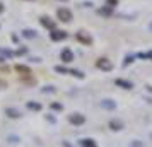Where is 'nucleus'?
Here are the masks:
<instances>
[{"label": "nucleus", "mask_w": 152, "mask_h": 147, "mask_svg": "<svg viewBox=\"0 0 152 147\" xmlns=\"http://www.w3.org/2000/svg\"><path fill=\"white\" fill-rule=\"evenodd\" d=\"M56 15H58V19L63 22H69L70 19H72V12H70L69 9H58V12H56Z\"/></svg>", "instance_id": "obj_1"}, {"label": "nucleus", "mask_w": 152, "mask_h": 147, "mask_svg": "<svg viewBox=\"0 0 152 147\" xmlns=\"http://www.w3.org/2000/svg\"><path fill=\"white\" fill-rule=\"evenodd\" d=\"M60 58H62V62L70 63L72 60H74V53H72V51H70L69 48H67V50H63V51H62V55H60Z\"/></svg>", "instance_id": "obj_2"}, {"label": "nucleus", "mask_w": 152, "mask_h": 147, "mask_svg": "<svg viewBox=\"0 0 152 147\" xmlns=\"http://www.w3.org/2000/svg\"><path fill=\"white\" fill-rule=\"evenodd\" d=\"M96 65H97L101 70H111V62L108 60V58H99Z\"/></svg>", "instance_id": "obj_3"}, {"label": "nucleus", "mask_w": 152, "mask_h": 147, "mask_svg": "<svg viewBox=\"0 0 152 147\" xmlns=\"http://www.w3.org/2000/svg\"><path fill=\"white\" fill-rule=\"evenodd\" d=\"M50 36H51L53 41H62V39L67 38V33H65V31H55V29H53V33H51Z\"/></svg>", "instance_id": "obj_4"}, {"label": "nucleus", "mask_w": 152, "mask_h": 147, "mask_svg": "<svg viewBox=\"0 0 152 147\" xmlns=\"http://www.w3.org/2000/svg\"><path fill=\"white\" fill-rule=\"evenodd\" d=\"M70 123H74V125H82L84 121H86V118H84L82 115H79V113H75V115H72L70 116Z\"/></svg>", "instance_id": "obj_5"}, {"label": "nucleus", "mask_w": 152, "mask_h": 147, "mask_svg": "<svg viewBox=\"0 0 152 147\" xmlns=\"http://www.w3.org/2000/svg\"><path fill=\"white\" fill-rule=\"evenodd\" d=\"M77 39H79L80 43H84V45H91V43H92V39H91L89 36L84 34L82 31H80V33H77Z\"/></svg>", "instance_id": "obj_6"}, {"label": "nucleus", "mask_w": 152, "mask_h": 147, "mask_svg": "<svg viewBox=\"0 0 152 147\" xmlns=\"http://www.w3.org/2000/svg\"><path fill=\"white\" fill-rule=\"evenodd\" d=\"M15 72H19L21 75H29V74H31V70H29L26 65H15Z\"/></svg>", "instance_id": "obj_7"}, {"label": "nucleus", "mask_w": 152, "mask_h": 147, "mask_svg": "<svg viewBox=\"0 0 152 147\" xmlns=\"http://www.w3.org/2000/svg\"><path fill=\"white\" fill-rule=\"evenodd\" d=\"M41 24L48 29H55V22L50 21V17H41Z\"/></svg>", "instance_id": "obj_8"}, {"label": "nucleus", "mask_w": 152, "mask_h": 147, "mask_svg": "<svg viewBox=\"0 0 152 147\" xmlns=\"http://www.w3.org/2000/svg\"><path fill=\"white\" fill-rule=\"evenodd\" d=\"M82 147H97V146H96V142H94V140L86 139V140H82Z\"/></svg>", "instance_id": "obj_9"}, {"label": "nucleus", "mask_w": 152, "mask_h": 147, "mask_svg": "<svg viewBox=\"0 0 152 147\" xmlns=\"http://www.w3.org/2000/svg\"><path fill=\"white\" fill-rule=\"evenodd\" d=\"M116 84H118V86H123L125 89H130V87H132L130 82H125V80H121V79H118V80H116Z\"/></svg>", "instance_id": "obj_10"}, {"label": "nucleus", "mask_w": 152, "mask_h": 147, "mask_svg": "<svg viewBox=\"0 0 152 147\" xmlns=\"http://www.w3.org/2000/svg\"><path fill=\"white\" fill-rule=\"evenodd\" d=\"M28 108L29 110H41V105H38V103H28Z\"/></svg>", "instance_id": "obj_11"}, {"label": "nucleus", "mask_w": 152, "mask_h": 147, "mask_svg": "<svg viewBox=\"0 0 152 147\" xmlns=\"http://www.w3.org/2000/svg\"><path fill=\"white\" fill-rule=\"evenodd\" d=\"M7 113H9V116H12V118H17L19 116V113L15 111V110H7Z\"/></svg>", "instance_id": "obj_12"}, {"label": "nucleus", "mask_w": 152, "mask_h": 147, "mask_svg": "<svg viewBox=\"0 0 152 147\" xmlns=\"http://www.w3.org/2000/svg\"><path fill=\"white\" fill-rule=\"evenodd\" d=\"M110 125L113 127V130H120V127H121V123H118V121H111Z\"/></svg>", "instance_id": "obj_13"}, {"label": "nucleus", "mask_w": 152, "mask_h": 147, "mask_svg": "<svg viewBox=\"0 0 152 147\" xmlns=\"http://www.w3.org/2000/svg\"><path fill=\"white\" fill-rule=\"evenodd\" d=\"M51 108H53V110H62V106H60V105H55V103L51 105Z\"/></svg>", "instance_id": "obj_14"}, {"label": "nucleus", "mask_w": 152, "mask_h": 147, "mask_svg": "<svg viewBox=\"0 0 152 147\" xmlns=\"http://www.w3.org/2000/svg\"><path fill=\"white\" fill-rule=\"evenodd\" d=\"M24 36H31V38H33L34 34H33V31H24Z\"/></svg>", "instance_id": "obj_15"}, {"label": "nucleus", "mask_w": 152, "mask_h": 147, "mask_svg": "<svg viewBox=\"0 0 152 147\" xmlns=\"http://www.w3.org/2000/svg\"><path fill=\"white\" fill-rule=\"evenodd\" d=\"M118 0H108V4H116Z\"/></svg>", "instance_id": "obj_16"}]
</instances>
